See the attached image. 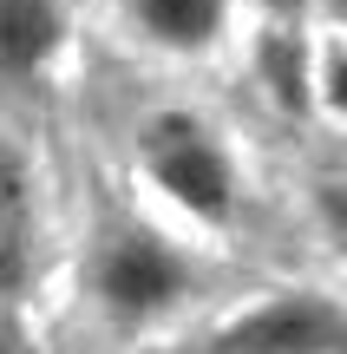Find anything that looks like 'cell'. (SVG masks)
I'll return each mask as SVG.
<instances>
[{"label": "cell", "instance_id": "obj_2", "mask_svg": "<svg viewBox=\"0 0 347 354\" xmlns=\"http://www.w3.org/2000/svg\"><path fill=\"white\" fill-rule=\"evenodd\" d=\"M138 171L177 216L204 230H223L243 203L236 158L197 112H151L138 125Z\"/></svg>", "mask_w": 347, "mask_h": 354}, {"label": "cell", "instance_id": "obj_4", "mask_svg": "<svg viewBox=\"0 0 347 354\" xmlns=\"http://www.w3.org/2000/svg\"><path fill=\"white\" fill-rule=\"evenodd\" d=\"M118 20L138 46L170 59H210L230 39L236 0H118Z\"/></svg>", "mask_w": 347, "mask_h": 354}, {"label": "cell", "instance_id": "obj_5", "mask_svg": "<svg viewBox=\"0 0 347 354\" xmlns=\"http://www.w3.org/2000/svg\"><path fill=\"white\" fill-rule=\"evenodd\" d=\"M66 46V7L59 0H0V86L39 79Z\"/></svg>", "mask_w": 347, "mask_h": 354}, {"label": "cell", "instance_id": "obj_7", "mask_svg": "<svg viewBox=\"0 0 347 354\" xmlns=\"http://www.w3.org/2000/svg\"><path fill=\"white\" fill-rule=\"evenodd\" d=\"M256 73H262L269 99L282 105L288 118L315 112V59H308V46H301L295 33H269L262 39L256 46Z\"/></svg>", "mask_w": 347, "mask_h": 354}, {"label": "cell", "instance_id": "obj_3", "mask_svg": "<svg viewBox=\"0 0 347 354\" xmlns=\"http://www.w3.org/2000/svg\"><path fill=\"white\" fill-rule=\"evenodd\" d=\"M197 354H347V302L321 289H275L217 322Z\"/></svg>", "mask_w": 347, "mask_h": 354}, {"label": "cell", "instance_id": "obj_10", "mask_svg": "<svg viewBox=\"0 0 347 354\" xmlns=\"http://www.w3.org/2000/svg\"><path fill=\"white\" fill-rule=\"evenodd\" d=\"M315 7H321V20L335 26V33L347 39V0H315Z\"/></svg>", "mask_w": 347, "mask_h": 354}, {"label": "cell", "instance_id": "obj_9", "mask_svg": "<svg viewBox=\"0 0 347 354\" xmlns=\"http://www.w3.org/2000/svg\"><path fill=\"white\" fill-rule=\"evenodd\" d=\"M315 216H321L328 243H335L341 263H347V177H335V184H315Z\"/></svg>", "mask_w": 347, "mask_h": 354}, {"label": "cell", "instance_id": "obj_6", "mask_svg": "<svg viewBox=\"0 0 347 354\" xmlns=\"http://www.w3.org/2000/svg\"><path fill=\"white\" fill-rule=\"evenodd\" d=\"M33 263V203H26V171L0 145V295H13Z\"/></svg>", "mask_w": 347, "mask_h": 354}, {"label": "cell", "instance_id": "obj_1", "mask_svg": "<svg viewBox=\"0 0 347 354\" xmlns=\"http://www.w3.org/2000/svg\"><path fill=\"white\" fill-rule=\"evenodd\" d=\"M86 295L118 328H157L197 295V263L151 223H112L86 256Z\"/></svg>", "mask_w": 347, "mask_h": 354}, {"label": "cell", "instance_id": "obj_8", "mask_svg": "<svg viewBox=\"0 0 347 354\" xmlns=\"http://www.w3.org/2000/svg\"><path fill=\"white\" fill-rule=\"evenodd\" d=\"M315 105L347 131V39H328L315 53Z\"/></svg>", "mask_w": 347, "mask_h": 354}, {"label": "cell", "instance_id": "obj_11", "mask_svg": "<svg viewBox=\"0 0 347 354\" xmlns=\"http://www.w3.org/2000/svg\"><path fill=\"white\" fill-rule=\"evenodd\" d=\"M0 354H26L20 342H13V328H0Z\"/></svg>", "mask_w": 347, "mask_h": 354}]
</instances>
